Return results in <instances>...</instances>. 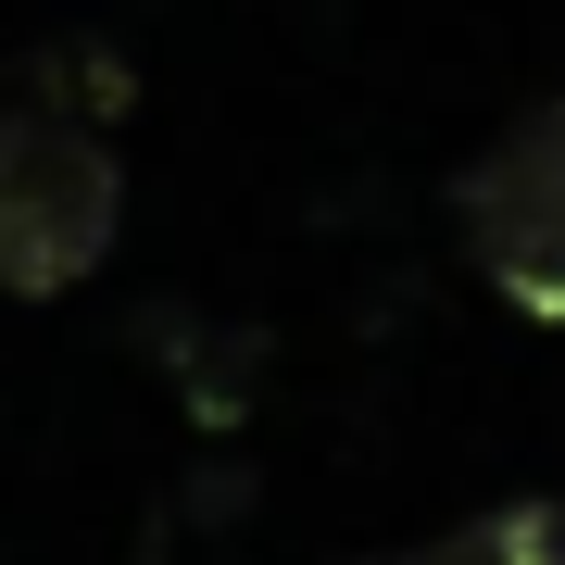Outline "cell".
<instances>
[{
    "label": "cell",
    "instance_id": "cell-3",
    "mask_svg": "<svg viewBox=\"0 0 565 565\" xmlns=\"http://www.w3.org/2000/svg\"><path fill=\"white\" fill-rule=\"evenodd\" d=\"M377 565H565V503L553 490L541 503H490V515H465V527H440L415 553H377Z\"/></svg>",
    "mask_w": 565,
    "mask_h": 565
},
{
    "label": "cell",
    "instance_id": "cell-1",
    "mask_svg": "<svg viewBox=\"0 0 565 565\" xmlns=\"http://www.w3.org/2000/svg\"><path fill=\"white\" fill-rule=\"evenodd\" d=\"M126 239V163L102 126L76 114H0V289L13 302H63L102 277V252Z\"/></svg>",
    "mask_w": 565,
    "mask_h": 565
},
{
    "label": "cell",
    "instance_id": "cell-2",
    "mask_svg": "<svg viewBox=\"0 0 565 565\" xmlns=\"http://www.w3.org/2000/svg\"><path fill=\"white\" fill-rule=\"evenodd\" d=\"M452 226H465V264H478L527 327H565V88L527 102L503 139L452 177Z\"/></svg>",
    "mask_w": 565,
    "mask_h": 565
}]
</instances>
